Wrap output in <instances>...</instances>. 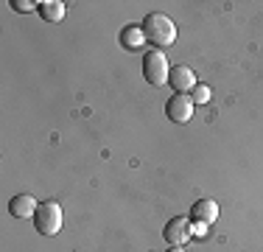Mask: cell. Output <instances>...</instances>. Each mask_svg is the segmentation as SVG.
Returning a JSON list of instances; mask_svg holds the SVG:
<instances>
[{"instance_id":"cell-1","label":"cell","mask_w":263,"mask_h":252,"mask_svg":"<svg viewBox=\"0 0 263 252\" xmlns=\"http://www.w3.org/2000/svg\"><path fill=\"white\" fill-rule=\"evenodd\" d=\"M140 28L146 34V42H152L154 48H171L177 42V25H174V20L168 14H162V11L146 14Z\"/></svg>"},{"instance_id":"cell-2","label":"cell","mask_w":263,"mask_h":252,"mask_svg":"<svg viewBox=\"0 0 263 252\" xmlns=\"http://www.w3.org/2000/svg\"><path fill=\"white\" fill-rule=\"evenodd\" d=\"M168 76H171V65H168V56L162 50H148L143 56V79L152 87H162L168 84Z\"/></svg>"},{"instance_id":"cell-3","label":"cell","mask_w":263,"mask_h":252,"mask_svg":"<svg viewBox=\"0 0 263 252\" xmlns=\"http://www.w3.org/2000/svg\"><path fill=\"white\" fill-rule=\"evenodd\" d=\"M62 205L59 202H42L36 207V216H34V224L42 236H56L62 230Z\"/></svg>"},{"instance_id":"cell-4","label":"cell","mask_w":263,"mask_h":252,"mask_svg":"<svg viewBox=\"0 0 263 252\" xmlns=\"http://www.w3.org/2000/svg\"><path fill=\"white\" fill-rule=\"evenodd\" d=\"M162 236H165V241L171 244V247H182L185 241H191V238H193V224L187 222L185 216H174L171 222L165 224Z\"/></svg>"},{"instance_id":"cell-5","label":"cell","mask_w":263,"mask_h":252,"mask_svg":"<svg viewBox=\"0 0 263 252\" xmlns=\"http://www.w3.org/2000/svg\"><path fill=\"white\" fill-rule=\"evenodd\" d=\"M193 98L191 96H171L165 104V118L174 123H187L193 118Z\"/></svg>"},{"instance_id":"cell-6","label":"cell","mask_w":263,"mask_h":252,"mask_svg":"<svg viewBox=\"0 0 263 252\" xmlns=\"http://www.w3.org/2000/svg\"><path fill=\"white\" fill-rule=\"evenodd\" d=\"M168 84L177 90V96H187V93L199 84V81H196V73H193L187 65H177L171 70V76H168Z\"/></svg>"},{"instance_id":"cell-7","label":"cell","mask_w":263,"mask_h":252,"mask_svg":"<svg viewBox=\"0 0 263 252\" xmlns=\"http://www.w3.org/2000/svg\"><path fill=\"white\" fill-rule=\"evenodd\" d=\"M36 199L31 196V193H17L14 199L9 202V213L14 219H31V216H36Z\"/></svg>"},{"instance_id":"cell-8","label":"cell","mask_w":263,"mask_h":252,"mask_svg":"<svg viewBox=\"0 0 263 252\" xmlns=\"http://www.w3.org/2000/svg\"><path fill=\"white\" fill-rule=\"evenodd\" d=\"M118 40H121V48L123 50H140L143 45H146V34H143L140 25H126V28H121V34H118Z\"/></svg>"},{"instance_id":"cell-9","label":"cell","mask_w":263,"mask_h":252,"mask_svg":"<svg viewBox=\"0 0 263 252\" xmlns=\"http://www.w3.org/2000/svg\"><path fill=\"white\" fill-rule=\"evenodd\" d=\"M191 219L199 224H213L218 219V205L213 199H199L196 205L191 207Z\"/></svg>"},{"instance_id":"cell-10","label":"cell","mask_w":263,"mask_h":252,"mask_svg":"<svg viewBox=\"0 0 263 252\" xmlns=\"http://www.w3.org/2000/svg\"><path fill=\"white\" fill-rule=\"evenodd\" d=\"M36 11H40V17L45 23H62L65 20V3H59V0H45V3L36 6Z\"/></svg>"},{"instance_id":"cell-11","label":"cell","mask_w":263,"mask_h":252,"mask_svg":"<svg viewBox=\"0 0 263 252\" xmlns=\"http://www.w3.org/2000/svg\"><path fill=\"white\" fill-rule=\"evenodd\" d=\"M191 98H193V104H208V101L213 98V90L208 84H196L191 90Z\"/></svg>"},{"instance_id":"cell-12","label":"cell","mask_w":263,"mask_h":252,"mask_svg":"<svg viewBox=\"0 0 263 252\" xmlns=\"http://www.w3.org/2000/svg\"><path fill=\"white\" fill-rule=\"evenodd\" d=\"M11 6H14L17 11H34V6H36V3H31V0H14Z\"/></svg>"},{"instance_id":"cell-13","label":"cell","mask_w":263,"mask_h":252,"mask_svg":"<svg viewBox=\"0 0 263 252\" xmlns=\"http://www.w3.org/2000/svg\"><path fill=\"white\" fill-rule=\"evenodd\" d=\"M193 236L204 238V236H208V224H199V222H193Z\"/></svg>"},{"instance_id":"cell-14","label":"cell","mask_w":263,"mask_h":252,"mask_svg":"<svg viewBox=\"0 0 263 252\" xmlns=\"http://www.w3.org/2000/svg\"><path fill=\"white\" fill-rule=\"evenodd\" d=\"M168 252H185L182 247H168Z\"/></svg>"}]
</instances>
